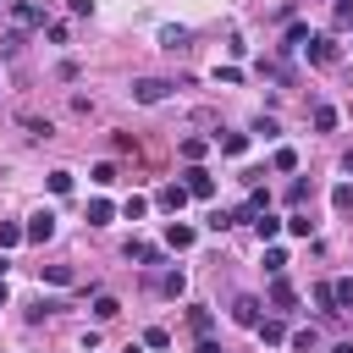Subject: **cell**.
<instances>
[{"label":"cell","mask_w":353,"mask_h":353,"mask_svg":"<svg viewBox=\"0 0 353 353\" xmlns=\"http://www.w3.org/2000/svg\"><path fill=\"white\" fill-rule=\"evenodd\" d=\"M188 325H193L199 336H210V331H215V314H210V309H188Z\"/></svg>","instance_id":"24"},{"label":"cell","mask_w":353,"mask_h":353,"mask_svg":"<svg viewBox=\"0 0 353 353\" xmlns=\"http://www.w3.org/2000/svg\"><path fill=\"white\" fill-rule=\"evenodd\" d=\"M353 22V0H336V28H347Z\"/></svg>","instance_id":"40"},{"label":"cell","mask_w":353,"mask_h":353,"mask_svg":"<svg viewBox=\"0 0 353 353\" xmlns=\"http://www.w3.org/2000/svg\"><path fill=\"white\" fill-rule=\"evenodd\" d=\"M215 143H221V154H226V160L248 154V132H226V138H215Z\"/></svg>","instance_id":"19"},{"label":"cell","mask_w":353,"mask_h":353,"mask_svg":"<svg viewBox=\"0 0 353 353\" xmlns=\"http://www.w3.org/2000/svg\"><path fill=\"white\" fill-rule=\"evenodd\" d=\"M0 6H6V0H0Z\"/></svg>","instance_id":"47"},{"label":"cell","mask_w":353,"mask_h":353,"mask_svg":"<svg viewBox=\"0 0 353 353\" xmlns=\"http://www.w3.org/2000/svg\"><path fill=\"white\" fill-rule=\"evenodd\" d=\"M11 22L28 33V28H50V17H44V6L39 0H11Z\"/></svg>","instance_id":"1"},{"label":"cell","mask_w":353,"mask_h":353,"mask_svg":"<svg viewBox=\"0 0 353 353\" xmlns=\"http://www.w3.org/2000/svg\"><path fill=\"white\" fill-rule=\"evenodd\" d=\"M116 314H121V303L110 292H94V320H116Z\"/></svg>","instance_id":"22"},{"label":"cell","mask_w":353,"mask_h":353,"mask_svg":"<svg viewBox=\"0 0 353 353\" xmlns=\"http://www.w3.org/2000/svg\"><path fill=\"white\" fill-rule=\"evenodd\" d=\"M154 292H165V298H182V292H188V276H182V270H160V276H154Z\"/></svg>","instance_id":"11"},{"label":"cell","mask_w":353,"mask_h":353,"mask_svg":"<svg viewBox=\"0 0 353 353\" xmlns=\"http://www.w3.org/2000/svg\"><path fill=\"white\" fill-rule=\"evenodd\" d=\"M287 204L303 210V204H309V182H292V188H287Z\"/></svg>","instance_id":"37"},{"label":"cell","mask_w":353,"mask_h":353,"mask_svg":"<svg viewBox=\"0 0 353 353\" xmlns=\"http://www.w3.org/2000/svg\"><path fill=\"white\" fill-rule=\"evenodd\" d=\"M270 165H276V171H292V165H298V149H287V143H281V149L270 154Z\"/></svg>","instance_id":"31"},{"label":"cell","mask_w":353,"mask_h":353,"mask_svg":"<svg viewBox=\"0 0 353 353\" xmlns=\"http://www.w3.org/2000/svg\"><path fill=\"white\" fill-rule=\"evenodd\" d=\"M259 309H265V303H259V298H254V292H243V298H237V303H232V320H237V325H259V320H265V314H259Z\"/></svg>","instance_id":"7"},{"label":"cell","mask_w":353,"mask_h":353,"mask_svg":"<svg viewBox=\"0 0 353 353\" xmlns=\"http://www.w3.org/2000/svg\"><path fill=\"white\" fill-rule=\"evenodd\" d=\"M17 50H22V28H6L0 33V55H17Z\"/></svg>","instance_id":"36"},{"label":"cell","mask_w":353,"mask_h":353,"mask_svg":"<svg viewBox=\"0 0 353 353\" xmlns=\"http://www.w3.org/2000/svg\"><path fill=\"white\" fill-rule=\"evenodd\" d=\"M17 243H22V226H17V221H0V254L17 248Z\"/></svg>","instance_id":"29"},{"label":"cell","mask_w":353,"mask_h":353,"mask_svg":"<svg viewBox=\"0 0 353 353\" xmlns=\"http://www.w3.org/2000/svg\"><path fill=\"white\" fill-rule=\"evenodd\" d=\"M160 50H171V55L193 50V28H176V22H165V28H160Z\"/></svg>","instance_id":"5"},{"label":"cell","mask_w":353,"mask_h":353,"mask_svg":"<svg viewBox=\"0 0 353 353\" xmlns=\"http://www.w3.org/2000/svg\"><path fill=\"white\" fill-rule=\"evenodd\" d=\"M331 298H336V314H342V309H353V276L331 281Z\"/></svg>","instance_id":"23"},{"label":"cell","mask_w":353,"mask_h":353,"mask_svg":"<svg viewBox=\"0 0 353 353\" xmlns=\"http://www.w3.org/2000/svg\"><path fill=\"white\" fill-rule=\"evenodd\" d=\"M309 39H314V33H309V22H287V39H281V50L292 55V50H303Z\"/></svg>","instance_id":"13"},{"label":"cell","mask_w":353,"mask_h":353,"mask_svg":"<svg viewBox=\"0 0 353 353\" xmlns=\"http://www.w3.org/2000/svg\"><path fill=\"white\" fill-rule=\"evenodd\" d=\"M39 281H55V287H72V281H77V270H72V265H39Z\"/></svg>","instance_id":"15"},{"label":"cell","mask_w":353,"mask_h":353,"mask_svg":"<svg viewBox=\"0 0 353 353\" xmlns=\"http://www.w3.org/2000/svg\"><path fill=\"white\" fill-rule=\"evenodd\" d=\"M55 237V210H33L22 226V243H50Z\"/></svg>","instance_id":"2"},{"label":"cell","mask_w":353,"mask_h":353,"mask_svg":"<svg viewBox=\"0 0 353 353\" xmlns=\"http://www.w3.org/2000/svg\"><path fill=\"white\" fill-rule=\"evenodd\" d=\"M204 154H210V138H182V160L188 165H199Z\"/></svg>","instance_id":"21"},{"label":"cell","mask_w":353,"mask_h":353,"mask_svg":"<svg viewBox=\"0 0 353 353\" xmlns=\"http://www.w3.org/2000/svg\"><path fill=\"white\" fill-rule=\"evenodd\" d=\"M265 270L281 276V270H287V254H281V248H265Z\"/></svg>","instance_id":"38"},{"label":"cell","mask_w":353,"mask_h":353,"mask_svg":"<svg viewBox=\"0 0 353 353\" xmlns=\"http://www.w3.org/2000/svg\"><path fill=\"white\" fill-rule=\"evenodd\" d=\"M254 331H259V342H265V347H276V342H287V320H259Z\"/></svg>","instance_id":"17"},{"label":"cell","mask_w":353,"mask_h":353,"mask_svg":"<svg viewBox=\"0 0 353 353\" xmlns=\"http://www.w3.org/2000/svg\"><path fill=\"white\" fill-rule=\"evenodd\" d=\"M17 127H22L28 138H50V132H55V121H50V116H33V110H22V116H17Z\"/></svg>","instance_id":"9"},{"label":"cell","mask_w":353,"mask_h":353,"mask_svg":"<svg viewBox=\"0 0 353 353\" xmlns=\"http://www.w3.org/2000/svg\"><path fill=\"white\" fill-rule=\"evenodd\" d=\"M292 303H298V292H292L281 276H270V309H292Z\"/></svg>","instance_id":"16"},{"label":"cell","mask_w":353,"mask_h":353,"mask_svg":"<svg viewBox=\"0 0 353 353\" xmlns=\"http://www.w3.org/2000/svg\"><path fill=\"white\" fill-rule=\"evenodd\" d=\"M88 176H94V182H99V188H110V182H116V160H99V165H94V171H88Z\"/></svg>","instance_id":"32"},{"label":"cell","mask_w":353,"mask_h":353,"mask_svg":"<svg viewBox=\"0 0 353 353\" xmlns=\"http://www.w3.org/2000/svg\"><path fill=\"white\" fill-rule=\"evenodd\" d=\"M165 94H171L165 77H138V83H132V99H138V105H160Z\"/></svg>","instance_id":"4"},{"label":"cell","mask_w":353,"mask_h":353,"mask_svg":"<svg viewBox=\"0 0 353 353\" xmlns=\"http://www.w3.org/2000/svg\"><path fill=\"white\" fill-rule=\"evenodd\" d=\"M121 215H127V221H143V215H149V199H138V193H132V199L121 204Z\"/></svg>","instance_id":"33"},{"label":"cell","mask_w":353,"mask_h":353,"mask_svg":"<svg viewBox=\"0 0 353 353\" xmlns=\"http://www.w3.org/2000/svg\"><path fill=\"white\" fill-rule=\"evenodd\" d=\"M287 342H292V353H314V347H320V331L303 325V331H287Z\"/></svg>","instance_id":"18"},{"label":"cell","mask_w":353,"mask_h":353,"mask_svg":"<svg viewBox=\"0 0 353 353\" xmlns=\"http://www.w3.org/2000/svg\"><path fill=\"white\" fill-rule=\"evenodd\" d=\"M331 204L347 215V210H353V182H336V188H331Z\"/></svg>","instance_id":"30"},{"label":"cell","mask_w":353,"mask_h":353,"mask_svg":"<svg viewBox=\"0 0 353 353\" xmlns=\"http://www.w3.org/2000/svg\"><path fill=\"white\" fill-rule=\"evenodd\" d=\"M259 77H270V83H281V88H292V83H298V72H292L287 61H259Z\"/></svg>","instance_id":"8"},{"label":"cell","mask_w":353,"mask_h":353,"mask_svg":"<svg viewBox=\"0 0 353 353\" xmlns=\"http://www.w3.org/2000/svg\"><path fill=\"white\" fill-rule=\"evenodd\" d=\"M182 188H188V199H215V176L204 165H188L182 171Z\"/></svg>","instance_id":"3"},{"label":"cell","mask_w":353,"mask_h":353,"mask_svg":"<svg viewBox=\"0 0 353 353\" xmlns=\"http://www.w3.org/2000/svg\"><path fill=\"white\" fill-rule=\"evenodd\" d=\"M204 226H210V232H226V226H237V221H232V210H210Z\"/></svg>","instance_id":"34"},{"label":"cell","mask_w":353,"mask_h":353,"mask_svg":"<svg viewBox=\"0 0 353 353\" xmlns=\"http://www.w3.org/2000/svg\"><path fill=\"white\" fill-rule=\"evenodd\" d=\"M66 11H72V17H88V11H94V0H66Z\"/></svg>","instance_id":"41"},{"label":"cell","mask_w":353,"mask_h":353,"mask_svg":"<svg viewBox=\"0 0 353 353\" xmlns=\"http://www.w3.org/2000/svg\"><path fill=\"white\" fill-rule=\"evenodd\" d=\"M248 132H254V138H265V143H270V138H276V132H281V127H276V116H254V127H248Z\"/></svg>","instance_id":"26"},{"label":"cell","mask_w":353,"mask_h":353,"mask_svg":"<svg viewBox=\"0 0 353 353\" xmlns=\"http://www.w3.org/2000/svg\"><path fill=\"white\" fill-rule=\"evenodd\" d=\"M199 353H226L221 342H210V336H199Z\"/></svg>","instance_id":"42"},{"label":"cell","mask_w":353,"mask_h":353,"mask_svg":"<svg viewBox=\"0 0 353 353\" xmlns=\"http://www.w3.org/2000/svg\"><path fill=\"white\" fill-rule=\"evenodd\" d=\"M121 254H127L132 265H160V248H154V243H127Z\"/></svg>","instance_id":"14"},{"label":"cell","mask_w":353,"mask_h":353,"mask_svg":"<svg viewBox=\"0 0 353 353\" xmlns=\"http://www.w3.org/2000/svg\"><path fill=\"white\" fill-rule=\"evenodd\" d=\"M254 232H259V243H270V237H276V232H281V221H276V215H270V210H265V215H259V221H254Z\"/></svg>","instance_id":"27"},{"label":"cell","mask_w":353,"mask_h":353,"mask_svg":"<svg viewBox=\"0 0 353 353\" xmlns=\"http://www.w3.org/2000/svg\"><path fill=\"white\" fill-rule=\"evenodd\" d=\"M50 193H72V171H50Z\"/></svg>","instance_id":"39"},{"label":"cell","mask_w":353,"mask_h":353,"mask_svg":"<svg viewBox=\"0 0 353 353\" xmlns=\"http://www.w3.org/2000/svg\"><path fill=\"white\" fill-rule=\"evenodd\" d=\"M303 50H309V61H314V66H331V61L342 55V44H336V39H325V33H320V39H309Z\"/></svg>","instance_id":"6"},{"label":"cell","mask_w":353,"mask_h":353,"mask_svg":"<svg viewBox=\"0 0 353 353\" xmlns=\"http://www.w3.org/2000/svg\"><path fill=\"white\" fill-rule=\"evenodd\" d=\"M121 353H143V342H132V347H121Z\"/></svg>","instance_id":"45"},{"label":"cell","mask_w":353,"mask_h":353,"mask_svg":"<svg viewBox=\"0 0 353 353\" xmlns=\"http://www.w3.org/2000/svg\"><path fill=\"white\" fill-rule=\"evenodd\" d=\"M0 303H6V276H0Z\"/></svg>","instance_id":"46"},{"label":"cell","mask_w":353,"mask_h":353,"mask_svg":"<svg viewBox=\"0 0 353 353\" xmlns=\"http://www.w3.org/2000/svg\"><path fill=\"white\" fill-rule=\"evenodd\" d=\"M342 171H347V176H353V149H347V154H342Z\"/></svg>","instance_id":"43"},{"label":"cell","mask_w":353,"mask_h":353,"mask_svg":"<svg viewBox=\"0 0 353 353\" xmlns=\"http://www.w3.org/2000/svg\"><path fill=\"white\" fill-rule=\"evenodd\" d=\"M331 353H353V342H336V347H331Z\"/></svg>","instance_id":"44"},{"label":"cell","mask_w":353,"mask_h":353,"mask_svg":"<svg viewBox=\"0 0 353 353\" xmlns=\"http://www.w3.org/2000/svg\"><path fill=\"white\" fill-rule=\"evenodd\" d=\"M287 232H292V237H309V232H314V221H309L303 210H292V215H287Z\"/></svg>","instance_id":"28"},{"label":"cell","mask_w":353,"mask_h":353,"mask_svg":"<svg viewBox=\"0 0 353 353\" xmlns=\"http://www.w3.org/2000/svg\"><path fill=\"white\" fill-rule=\"evenodd\" d=\"M154 204H160V210H171V215H176V210H182V204H188V188H182V182H165V188H160V193H154Z\"/></svg>","instance_id":"10"},{"label":"cell","mask_w":353,"mask_h":353,"mask_svg":"<svg viewBox=\"0 0 353 353\" xmlns=\"http://www.w3.org/2000/svg\"><path fill=\"white\" fill-rule=\"evenodd\" d=\"M110 215H116L110 199H88V226H110Z\"/></svg>","instance_id":"20"},{"label":"cell","mask_w":353,"mask_h":353,"mask_svg":"<svg viewBox=\"0 0 353 353\" xmlns=\"http://www.w3.org/2000/svg\"><path fill=\"white\" fill-rule=\"evenodd\" d=\"M143 347H171V331H165V325H149V331H143Z\"/></svg>","instance_id":"35"},{"label":"cell","mask_w":353,"mask_h":353,"mask_svg":"<svg viewBox=\"0 0 353 353\" xmlns=\"http://www.w3.org/2000/svg\"><path fill=\"white\" fill-rule=\"evenodd\" d=\"M193 237H199V232H193V226H182V221H171V226H165V248H176V254H182V248H193Z\"/></svg>","instance_id":"12"},{"label":"cell","mask_w":353,"mask_h":353,"mask_svg":"<svg viewBox=\"0 0 353 353\" xmlns=\"http://www.w3.org/2000/svg\"><path fill=\"white\" fill-rule=\"evenodd\" d=\"M336 127V105H314V132H331Z\"/></svg>","instance_id":"25"}]
</instances>
